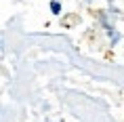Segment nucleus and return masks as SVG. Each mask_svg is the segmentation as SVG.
<instances>
[{
    "mask_svg": "<svg viewBox=\"0 0 124 122\" xmlns=\"http://www.w3.org/2000/svg\"><path fill=\"white\" fill-rule=\"evenodd\" d=\"M105 32H107V36H109V40H111V46H114V44H118V42H120V38H122V36H120V34H118L111 25H107V27H105Z\"/></svg>",
    "mask_w": 124,
    "mask_h": 122,
    "instance_id": "obj_1",
    "label": "nucleus"
},
{
    "mask_svg": "<svg viewBox=\"0 0 124 122\" xmlns=\"http://www.w3.org/2000/svg\"><path fill=\"white\" fill-rule=\"evenodd\" d=\"M51 13L53 15H61V2L59 0H51Z\"/></svg>",
    "mask_w": 124,
    "mask_h": 122,
    "instance_id": "obj_2",
    "label": "nucleus"
}]
</instances>
